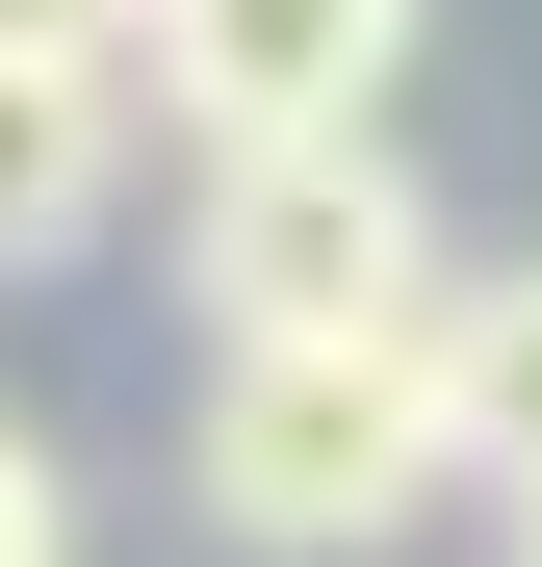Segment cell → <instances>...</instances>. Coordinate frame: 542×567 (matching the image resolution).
Masks as SVG:
<instances>
[{"instance_id":"obj_6","label":"cell","mask_w":542,"mask_h":567,"mask_svg":"<svg viewBox=\"0 0 542 567\" xmlns=\"http://www.w3.org/2000/svg\"><path fill=\"white\" fill-rule=\"evenodd\" d=\"M155 0H0V78H130Z\"/></svg>"},{"instance_id":"obj_4","label":"cell","mask_w":542,"mask_h":567,"mask_svg":"<svg viewBox=\"0 0 542 567\" xmlns=\"http://www.w3.org/2000/svg\"><path fill=\"white\" fill-rule=\"evenodd\" d=\"M439 439H466V491L542 516V258L517 284H439Z\"/></svg>"},{"instance_id":"obj_1","label":"cell","mask_w":542,"mask_h":567,"mask_svg":"<svg viewBox=\"0 0 542 567\" xmlns=\"http://www.w3.org/2000/svg\"><path fill=\"white\" fill-rule=\"evenodd\" d=\"M439 207L388 130H310V155H207V207H181V310L207 361H336V336H439Z\"/></svg>"},{"instance_id":"obj_5","label":"cell","mask_w":542,"mask_h":567,"mask_svg":"<svg viewBox=\"0 0 542 567\" xmlns=\"http://www.w3.org/2000/svg\"><path fill=\"white\" fill-rule=\"evenodd\" d=\"M104 181H130V104H104V78H0V284L104 233Z\"/></svg>"},{"instance_id":"obj_7","label":"cell","mask_w":542,"mask_h":567,"mask_svg":"<svg viewBox=\"0 0 542 567\" xmlns=\"http://www.w3.org/2000/svg\"><path fill=\"white\" fill-rule=\"evenodd\" d=\"M0 567H78V491H52V439L0 413Z\"/></svg>"},{"instance_id":"obj_2","label":"cell","mask_w":542,"mask_h":567,"mask_svg":"<svg viewBox=\"0 0 542 567\" xmlns=\"http://www.w3.org/2000/svg\"><path fill=\"white\" fill-rule=\"evenodd\" d=\"M181 491H207L258 567H336V542H413L466 491V439H439V336H336V361H207V413H181Z\"/></svg>"},{"instance_id":"obj_3","label":"cell","mask_w":542,"mask_h":567,"mask_svg":"<svg viewBox=\"0 0 542 567\" xmlns=\"http://www.w3.org/2000/svg\"><path fill=\"white\" fill-rule=\"evenodd\" d=\"M155 78L207 155H310V130H388L413 0H155Z\"/></svg>"}]
</instances>
